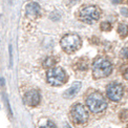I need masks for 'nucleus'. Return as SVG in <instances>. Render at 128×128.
I'll use <instances>...</instances> for the list:
<instances>
[{
	"label": "nucleus",
	"instance_id": "obj_16",
	"mask_svg": "<svg viewBox=\"0 0 128 128\" xmlns=\"http://www.w3.org/2000/svg\"><path fill=\"white\" fill-rule=\"evenodd\" d=\"M121 55L123 56L124 58H126V59H128V48L126 47V48H123V50L121 52Z\"/></svg>",
	"mask_w": 128,
	"mask_h": 128
},
{
	"label": "nucleus",
	"instance_id": "obj_8",
	"mask_svg": "<svg viewBox=\"0 0 128 128\" xmlns=\"http://www.w3.org/2000/svg\"><path fill=\"white\" fill-rule=\"evenodd\" d=\"M40 102V94L38 90H30L24 96V103L28 106H37Z\"/></svg>",
	"mask_w": 128,
	"mask_h": 128
},
{
	"label": "nucleus",
	"instance_id": "obj_18",
	"mask_svg": "<svg viewBox=\"0 0 128 128\" xmlns=\"http://www.w3.org/2000/svg\"><path fill=\"white\" fill-rule=\"evenodd\" d=\"M78 1V0H66V3L67 4H74Z\"/></svg>",
	"mask_w": 128,
	"mask_h": 128
},
{
	"label": "nucleus",
	"instance_id": "obj_10",
	"mask_svg": "<svg viewBox=\"0 0 128 128\" xmlns=\"http://www.w3.org/2000/svg\"><path fill=\"white\" fill-rule=\"evenodd\" d=\"M80 88H81V83H80V82L74 83L72 86L69 87L66 92H64V97H65V98H72V97H74V96L78 94Z\"/></svg>",
	"mask_w": 128,
	"mask_h": 128
},
{
	"label": "nucleus",
	"instance_id": "obj_12",
	"mask_svg": "<svg viewBox=\"0 0 128 128\" xmlns=\"http://www.w3.org/2000/svg\"><path fill=\"white\" fill-rule=\"evenodd\" d=\"M56 62H57V59H55L54 57H50V58H47V59L44 61L43 65H44L45 67H50V66L54 65Z\"/></svg>",
	"mask_w": 128,
	"mask_h": 128
},
{
	"label": "nucleus",
	"instance_id": "obj_11",
	"mask_svg": "<svg viewBox=\"0 0 128 128\" xmlns=\"http://www.w3.org/2000/svg\"><path fill=\"white\" fill-rule=\"evenodd\" d=\"M118 33L121 37H126L128 35V25L125 23H121L118 28Z\"/></svg>",
	"mask_w": 128,
	"mask_h": 128
},
{
	"label": "nucleus",
	"instance_id": "obj_21",
	"mask_svg": "<svg viewBox=\"0 0 128 128\" xmlns=\"http://www.w3.org/2000/svg\"><path fill=\"white\" fill-rule=\"evenodd\" d=\"M112 2H114V3H119L120 0H112Z\"/></svg>",
	"mask_w": 128,
	"mask_h": 128
},
{
	"label": "nucleus",
	"instance_id": "obj_2",
	"mask_svg": "<svg viewBox=\"0 0 128 128\" xmlns=\"http://www.w3.org/2000/svg\"><path fill=\"white\" fill-rule=\"evenodd\" d=\"M112 72L111 63L105 58H99L94 62L92 72L96 78H105Z\"/></svg>",
	"mask_w": 128,
	"mask_h": 128
},
{
	"label": "nucleus",
	"instance_id": "obj_4",
	"mask_svg": "<svg viewBox=\"0 0 128 128\" xmlns=\"http://www.w3.org/2000/svg\"><path fill=\"white\" fill-rule=\"evenodd\" d=\"M80 45H81V39L76 34H68L66 36H64L61 40L62 48L67 52L77 50L80 47Z\"/></svg>",
	"mask_w": 128,
	"mask_h": 128
},
{
	"label": "nucleus",
	"instance_id": "obj_15",
	"mask_svg": "<svg viewBox=\"0 0 128 128\" xmlns=\"http://www.w3.org/2000/svg\"><path fill=\"white\" fill-rule=\"evenodd\" d=\"M40 128H56V126H55V124L52 123V122H47L44 126H41Z\"/></svg>",
	"mask_w": 128,
	"mask_h": 128
},
{
	"label": "nucleus",
	"instance_id": "obj_1",
	"mask_svg": "<svg viewBox=\"0 0 128 128\" xmlns=\"http://www.w3.org/2000/svg\"><path fill=\"white\" fill-rule=\"evenodd\" d=\"M86 105L89 110L94 114H100L104 111L107 107V103L104 97L100 92L90 94L86 99Z\"/></svg>",
	"mask_w": 128,
	"mask_h": 128
},
{
	"label": "nucleus",
	"instance_id": "obj_6",
	"mask_svg": "<svg viewBox=\"0 0 128 128\" xmlns=\"http://www.w3.org/2000/svg\"><path fill=\"white\" fill-rule=\"evenodd\" d=\"M100 17V10L96 6H85L81 12H80V20L83 21L85 23H92L97 21Z\"/></svg>",
	"mask_w": 128,
	"mask_h": 128
},
{
	"label": "nucleus",
	"instance_id": "obj_17",
	"mask_svg": "<svg viewBox=\"0 0 128 128\" xmlns=\"http://www.w3.org/2000/svg\"><path fill=\"white\" fill-rule=\"evenodd\" d=\"M10 64H13V59H12V46L10 45Z\"/></svg>",
	"mask_w": 128,
	"mask_h": 128
},
{
	"label": "nucleus",
	"instance_id": "obj_13",
	"mask_svg": "<svg viewBox=\"0 0 128 128\" xmlns=\"http://www.w3.org/2000/svg\"><path fill=\"white\" fill-rule=\"evenodd\" d=\"M120 119L123 121V122H128V109L123 110L120 114Z\"/></svg>",
	"mask_w": 128,
	"mask_h": 128
},
{
	"label": "nucleus",
	"instance_id": "obj_20",
	"mask_svg": "<svg viewBox=\"0 0 128 128\" xmlns=\"http://www.w3.org/2000/svg\"><path fill=\"white\" fill-rule=\"evenodd\" d=\"M1 85H2V86L4 85V78H1Z\"/></svg>",
	"mask_w": 128,
	"mask_h": 128
},
{
	"label": "nucleus",
	"instance_id": "obj_5",
	"mask_svg": "<svg viewBox=\"0 0 128 128\" xmlns=\"http://www.w3.org/2000/svg\"><path fill=\"white\" fill-rule=\"evenodd\" d=\"M66 80V74L61 67H52L47 72V82L54 86H59Z\"/></svg>",
	"mask_w": 128,
	"mask_h": 128
},
{
	"label": "nucleus",
	"instance_id": "obj_19",
	"mask_svg": "<svg viewBox=\"0 0 128 128\" xmlns=\"http://www.w3.org/2000/svg\"><path fill=\"white\" fill-rule=\"evenodd\" d=\"M124 78H125L126 80H128V68L124 72Z\"/></svg>",
	"mask_w": 128,
	"mask_h": 128
},
{
	"label": "nucleus",
	"instance_id": "obj_14",
	"mask_svg": "<svg viewBox=\"0 0 128 128\" xmlns=\"http://www.w3.org/2000/svg\"><path fill=\"white\" fill-rule=\"evenodd\" d=\"M101 28H102L103 30H110V28H111L110 23L109 22H103L102 24H101Z\"/></svg>",
	"mask_w": 128,
	"mask_h": 128
},
{
	"label": "nucleus",
	"instance_id": "obj_3",
	"mask_svg": "<svg viewBox=\"0 0 128 128\" xmlns=\"http://www.w3.org/2000/svg\"><path fill=\"white\" fill-rule=\"evenodd\" d=\"M70 118L76 125H84L88 121V112L81 104H76L70 110Z\"/></svg>",
	"mask_w": 128,
	"mask_h": 128
},
{
	"label": "nucleus",
	"instance_id": "obj_9",
	"mask_svg": "<svg viewBox=\"0 0 128 128\" xmlns=\"http://www.w3.org/2000/svg\"><path fill=\"white\" fill-rule=\"evenodd\" d=\"M26 14L28 16H38L40 14V5L36 2H30L26 5Z\"/></svg>",
	"mask_w": 128,
	"mask_h": 128
},
{
	"label": "nucleus",
	"instance_id": "obj_7",
	"mask_svg": "<svg viewBox=\"0 0 128 128\" xmlns=\"http://www.w3.org/2000/svg\"><path fill=\"white\" fill-rule=\"evenodd\" d=\"M106 94L111 101L119 102L123 97V86L120 83H110L106 89Z\"/></svg>",
	"mask_w": 128,
	"mask_h": 128
},
{
	"label": "nucleus",
	"instance_id": "obj_22",
	"mask_svg": "<svg viewBox=\"0 0 128 128\" xmlns=\"http://www.w3.org/2000/svg\"><path fill=\"white\" fill-rule=\"evenodd\" d=\"M127 128H128V127H127Z\"/></svg>",
	"mask_w": 128,
	"mask_h": 128
}]
</instances>
